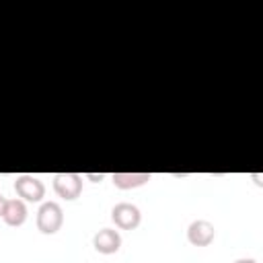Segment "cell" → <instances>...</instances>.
Listing matches in <instances>:
<instances>
[{
  "mask_svg": "<svg viewBox=\"0 0 263 263\" xmlns=\"http://www.w3.org/2000/svg\"><path fill=\"white\" fill-rule=\"evenodd\" d=\"M14 191L18 195V199H23L25 203H39L45 197L43 181L33 175H18L14 179Z\"/></svg>",
  "mask_w": 263,
  "mask_h": 263,
  "instance_id": "7a4b0ae2",
  "label": "cell"
},
{
  "mask_svg": "<svg viewBox=\"0 0 263 263\" xmlns=\"http://www.w3.org/2000/svg\"><path fill=\"white\" fill-rule=\"evenodd\" d=\"M84 177H86V179H90L92 183H101V181L105 179V175H103V173H99V175H97V173H86Z\"/></svg>",
  "mask_w": 263,
  "mask_h": 263,
  "instance_id": "9c48e42d",
  "label": "cell"
},
{
  "mask_svg": "<svg viewBox=\"0 0 263 263\" xmlns=\"http://www.w3.org/2000/svg\"><path fill=\"white\" fill-rule=\"evenodd\" d=\"M4 205H6V197L0 193V218H2V214H4Z\"/></svg>",
  "mask_w": 263,
  "mask_h": 263,
  "instance_id": "30bf717a",
  "label": "cell"
},
{
  "mask_svg": "<svg viewBox=\"0 0 263 263\" xmlns=\"http://www.w3.org/2000/svg\"><path fill=\"white\" fill-rule=\"evenodd\" d=\"M234 263H257V261H255V259H251V257H249V259L245 257V259H236Z\"/></svg>",
  "mask_w": 263,
  "mask_h": 263,
  "instance_id": "8fae6325",
  "label": "cell"
},
{
  "mask_svg": "<svg viewBox=\"0 0 263 263\" xmlns=\"http://www.w3.org/2000/svg\"><path fill=\"white\" fill-rule=\"evenodd\" d=\"M27 203L18 197L14 199H6V205H4V214H2V220L4 224L16 228V226H23L25 220H27Z\"/></svg>",
  "mask_w": 263,
  "mask_h": 263,
  "instance_id": "52a82bcc",
  "label": "cell"
},
{
  "mask_svg": "<svg viewBox=\"0 0 263 263\" xmlns=\"http://www.w3.org/2000/svg\"><path fill=\"white\" fill-rule=\"evenodd\" d=\"M111 220L115 222V226L119 230H136L142 222V214H140L138 205H134L129 201H119L111 210Z\"/></svg>",
  "mask_w": 263,
  "mask_h": 263,
  "instance_id": "3957f363",
  "label": "cell"
},
{
  "mask_svg": "<svg viewBox=\"0 0 263 263\" xmlns=\"http://www.w3.org/2000/svg\"><path fill=\"white\" fill-rule=\"evenodd\" d=\"M152 179L150 173H123V171H117L111 175V181L117 189H136V187H142L146 185L148 181Z\"/></svg>",
  "mask_w": 263,
  "mask_h": 263,
  "instance_id": "ba28073f",
  "label": "cell"
},
{
  "mask_svg": "<svg viewBox=\"0 0 263 263\" xmlns=\"http://www.w3.org/2000/svg\"><path fill=\"white\" fill-rule=\"evenodd\" d=\"M216 238V228L208 220H193L187 226V240L193 247H208Z\"/></svg>",
  "mask_w": 263,
  "mask_h": 263,
  "instance_id": "5b68a950",
  "label": "cell"
},
{
  "mask_svg": "<svg viewBox=\"0 0 263 263\" xmlns=\"http://www.w3.org/2000/svg\"><path fill=\"white\" fill-rule=\"evenodd\" d=\"M53 191L58 197L72 201L82 193V177L78 173H58L53 177Z\"/></svg>",
  "mask_w": 263,
  "mask_h": 263,
  "instance_id": "277c9868",
  "label": "cell"
},
{
  "mask_svg": "<svg viewBox=\"0 0 263 263\" xmlns=\"http://www.w3.org/2000/svg\"><path fill=\"white\" fill-rule=\"evenodd\" d=\"M37 230L41 234H55L64 226V210L58 201H43L37 210Z\"/></svg>",
  "mask_w": 263,
  "mask_h": 263,
  "instance_id": "6da1fadb",
  "label": "cell"
},
{
  "mask_svg": "<svg viewBox=\"0 0 263 263\" xmlns=\"http://www.w3.org/2000/svg\"><path fill=\"white\" fill-rule=\"evenodd\" d=\"M92 247L101 253V255H113L121 249V234L115 228H101L95 236H92Z\"/></svg>",
  "mask_w": 263,
  "mask_h": 263,
  "instance_id": "8992f818",
  "label": "cell"
}]
</instances>
